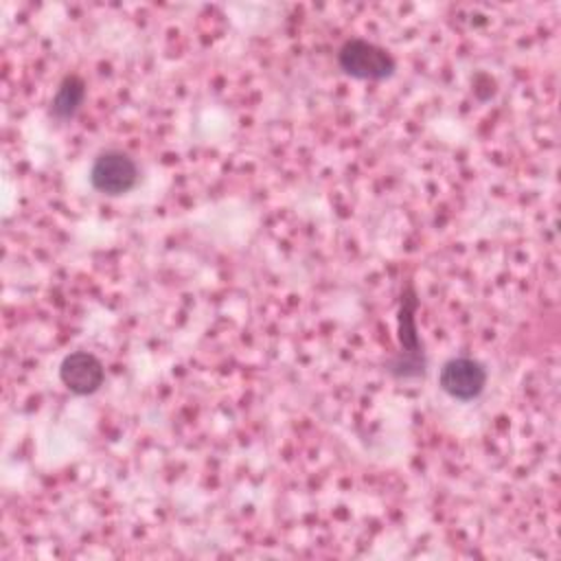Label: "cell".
<instances>
[{
	"label": "cell",
	"mask_w": 561,
	"mask_h": 561,
	"mask_svg": "<svg viewBox=\"0 0 561 561\" xmlns=\"http://www.w3.org/2000/svg\"><path fill=\"white\" fill-rule=\"evenodd\" d=\"M438 386L456 401H473L486 386V368L469 355L449 357L438 370Z\"/></svg>",
	"instance_id": "obj_4"
},
{
	"label": "cell",
	"mask_w": 561,
	"mask_h": 561,
	"mask_svg": "<svg viewBox=\"0 0 561 561\" xmlns=\"http://www.w3.org/2000/svg\"><path fill=\"white\" fill-rule=\"evenodd\" d=\"M85 94H88L85 81L79 75H66L50 99V105H48L50 118H55L57 123L72 121L79 114L85 101Z\"/></svg>",
	"instance_id": "obj_6"
},
{
	"label": "cell",
	"mask_w": 561,
	"mask_h": 561,
	"mask_svg": "<svg viewBox=\"0 0 561 561\" xmlns=\"http://www.w3.org/2000/svg\"><path fill=\"white\" fill-rule=\"evenodd\" d=\"M140 180V169L136 160L121 149L101 151L90 167V184L94 191L107 197H118L129 193Z\"/></svg>",
	"instance_id": "obj_3"
},
{
	"label": "cell",
	"mask_w": 561,
	"mask_h": 561,
	"mask_svg": "<svg viewBox=\"0 0 561 561\" xmlns=\"http://www.w3.org/2000/svg\"><path fill=\"white\" fill-rule=\"evenodd\" d=\"M337 66L344 75L359 81H383L397 70L394 57L383 46L364 37H351L340 46Z\"/></svg>",
	"instance_id": "obj_2"
},
{
	"label": "cell",
	"mask_w": 561,
	"mask_h": 561,
	"mask_svg": "<svg viewBox=\"0 0 561 561\" xmlns=\"http://www.w3.org/2000/svg\"><path fill=\"white\" fill-rule=\"evenodd\" d=\"M59 381L77 397L94 394L105 381L103 362L90 351H72L59 364Z\"/></svg>",
	"instance_id": "obj_5"
},
{
	"label": "cell",
	"mask_w": 561,
	"mask_h": 561,
	"mask_svg": "<svg viewBox=\"0 0 561 561\" xmlns=\"http://www.w3.org/2000/svg\"><path fill=\"white\" fill-rule=\"evenodd\" d=\"M416 294L414 287L408 285L401 294V305H399V316H397V324H399V351L386 362V370L394 377V379H423L425 370H427V357L423 351V342L416 329Z\"/></svg>",
	"instance_id": "obj_1"
}]
</instances>
